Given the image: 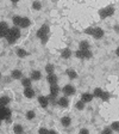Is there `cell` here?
Wrapping results in <instances>:
<instances>
[{
  "label": "cell",
  "mask_w": 119,
  "mask_h": 134,
  "mask_svg": "<svg viewBox=\"0 0 119 134\" xmlns=\"http://www.w3.org/2000/svg\"><path fill=\"white\" fill-rule=\"evenodd\" d=\"M20 37V30L19 28H17V26H13V28L10 29V31H8L7 36H6V40H7V42L10 43V44H13V43H16L17 40Z\"/></svg>",
  "instance_id": "obj_1"
},
{
  "label": "cell",
  "mask_w": 119,
  "mask_h": 134,
  "mask_svg": "<svg viewBox=\"0 0 119 134\" xmlns=\"http://www.w3.org/2000/svg\"><path fill=\"white\" fill-rule=\"evenodd\" d=\"M114 13V7L113 6H107V7L103 8L99 11V14L101 18H106V17H110Z\"/></svg>",
  "instance_id": "obj_2"
},
{
  "label": "cell",
  "mask_w": 119,
  "mask_h": 134,
  "mask_svg": "<svg viewBox=\"0 0 119 134\" xmlns=\"http://www.w3.org/2000/svg\"><path fill=\"white\" fill-rule=\"evenodd\" d=\"M11 117V110L5 107V108H0V121L1 120H10Z\"/></svg>",
  "instance_id": "obj_3"
},
{
  "label": "cell",
  "mask_w": 119,
  "mask_h": 134,
  "mask_svg": "<svg viewBox=\"0 0 119 134\" xmlns=\"http://www.w3.org/2000/svg\"><path fill=\"white\" fill-rule=\"evenodd\" d=\"M48 34H49V26H48L47 24H44L38 29V31H37V37L43 38V37L48 36Z\"/></svg>",
  "instance_id": "obj_4"
},
{
  "label": "cell",
  "mask_w": 119,
  "mask_h": 134,
  "mask_svg": "<svg viewBox=\"0 0 119 134\" xmlns=\"http://www.w3.org/2000/svg\"><path fill=\"white\" fill-rule=\"evenodd\" d=\"M10 28L6 22H0V37H6L7 36Z\"/></svg>",
  "instance_id": "obj_5"
},
{
  "label": "cell",
  "mask_w": 119,
  "mask_h": 134,
  "mask_svg": "<svg viewBox=\"0 0 119 134\" xmlns=\"http://www.w3.org/2000/svg\"><path fill=\"white\" fill-rule=\"evenodd\" d=\"M62 92H63L66 96H73L75 93V87L73 86V85H70V84H68V85H66V86L62 89Z\"/></svg>",
  "instance_id": "obj_6"
},
{
  "label": "cell",
  "mask_w": 119,
  "mask_h": 134,
  "mask_svg": "<svg viewBox=\"0 0 119 134\" xmlns=\"http://www.w3.org/2000/svg\"><path fill=\"white\" fill-rule=\"evenodd\" d=\"M57 105L62 107V108H67V107L69 105V100H68V98H67V97L62 96V97L58 98V100H57Z\"/></svg>",
  "instance_id": "obj_7"
},
{
  "label": "cell",
  "mask_w": 119,
  "mask_h": 134,
  "mask_svg": "<svg viewBox=\"0 0 119 134\" xmlns=\"http://www.w3.org/2000/svg\"><path fill=\"white\" fill-rule=\"evenodd\" d=\"M93 98H94L93 93H88V92H85V93H82V96H81V100H82L83 103H89Z\"/></svg>",
  "instance_id": "obj_8"
},
{
  "label": "cell",
  "mask_w": 119,
  "mask_h": 134,
  "mask_svg": "<svg viewBox=\"0 0 119 134\" xmlns=\"http://www.w3.org/2000/svg\"><path fill=\"white\" fill-rule=\"evenodd\" d=\"M38 103L41 104V107L47 108V107L49 105V99H48V97H45V96H39L38 97Z\"/></svg>",
  "instance_id": "obj_9"
},
{
  "label": "cell",
  "mask_w": 119,
  "mask_h": 134,
  "mask_svg": "<svg viewBox=\"0 0 119 134\" xmlns=\"http://www.w3.org/2000/svg\"><path fill=\"white\" fill-rule=\"evenodd\" d=\"M24 96L26 98H33L35 97V90L32 87H26L24 89Z\"/></svg>",
  "instance_id": "obj_10"
},
{
  "label": "cell",
  "mask_w": 119,
  "mask_h": 134,
  "mask_svg": "<svg viewBox=\"0 0 119 134\" xmlns=\"http://www.w3.org/2000/svg\"><path fill=\"white\" fill-rule=\"evenodd\" d=\"M104 36V30L101 28H94V34H93V37L97 40H100Z\"/></svg>",
  "instance_id": "obj_11"
},
{
  "label": "cell",
  "mask_w": 119,
  "mask_h": 134,
  "mask_svg": "<svg viewBox=\"0 0 119 134\" xmlns=\"http://www.w3.org/2000/svg\"><path fill=\"white\" fill-rule=\"evenodd\" d=\"M47 80H48V83H49L50 85H56L58 79H57V77H56L55 74H48Z\"/></svg>",
  "instance_id": "obj_12"
},
{
  "label": "cell",
  "mask_w": 119,
  "mask_h": 134,
  "mask_svg": "<svg viewBox=\"0 0 119 134\" xmlns=\"http://www.w3.org/2000/svg\"><path fill=\"white\" fill-rule=\"evenodd\" d=\"M61 125L63 126V127H69L70 125H72V120H70L69 116H63L61 119Z\"/></svg>",
  "instance_id": "obj_13"
},
{
  "label": "cell",
  "mask_w": 119,
  "mask_h": 134,
  "mask_svg": "<svg viewBox=\"0 0 119 134\" xmlns=\"http://www.w3.org/2000/svg\"><path fill=\"white\" fill-rule=\"evenodd\" d=\"M31 80H35V81H37V80H39L41 79V77H42V74H41V72L39 71H32L31 72Z\"/></svg>",
  "instance_id": "obj_14"
},
{
  "label": "cell",
  "mask_w": 119,
  "mask_h": 134,
  "mask_svg": "<svg viewBox=\"0 0 119 134\" xmlns=\"http://www.w3.org/2000/svg\"><path fill=\"white\" fill-rule=\"evenodd\" d=\"M23 132H24V128H23L22 125H19V123L13 125V133L14 134H23Z\"/></svg>",
  "instance_id": "obj_15"
},
{
  "label": "cell",
  "mask_w": 119,
  "mask_h": 134,
  "mask_svg": "<svg viewBox=\"0 0 119 134\" xmlns=\"http://www.w3.org/2000/svg\"><path fill=\"white\" fill-rule=\"evenodd\" d=\"M58 92H60V87H58L57 84L56 85H50V95L57 96Z\"/></svg>",
  "instance_id": "obj_16"
},
{
  "label": "cell",
  "mask_w": 119,
  "mask_h": 134,
  "mask_svg": "<svg viewBox=\"0 0 119 134\" xmlns=\"http://www.w3.org/2000/svg\"><path fill=\"white\" fill-rule=\"evenodd\" d=\"M61 56H62L63 59H69L70 56H72V50H70L69 48H64V49L62 50Z\"/></svg>",
  "instance_id": "obj_17"
},
{
  "label": "cell",
  "mask_w": 119,
  "mask_h": 134,
  "mask_svg": "<svg viewBox=\"0 0 119 134\" xmlns=\"http://www.w3.org/2000/svg\"><path fill=\"white\" fill-rule=\"evenodd\" d=\"M16 53H17V55H18V58H25V56L28 55V52L25 49H23V48H17Z\"/></svg>",
  "instance_id": "obj_18"
},
{
  "label": "cell",
  "mask_w": 119,
  "mask_h": 134,
  "mask_svg": "<svg viewBox=\"0 0 119 134\" xmlns=\"http://www.w3.org/2000/svg\"><path fill=\"white\" fill-rule=\"evenodd\" d=\"M79 49L80 50H88L89 49V43L87 41H81L80 44H79Z\"/></svg>",
  "instance_id": "obj_19"
},
{
  "label": "cell",
  "mask_w": 119,
  "mask_h": 134,
  "mask_svg": "<svg viewBox=\"0 0 119 134\" xmlns=\"http://www.w3.org/2000/svg\"><path fill=\"white\" fill-rule=\"evenodd\" d=\"M11 77L13 79H22V72H20L19 70H13L12 71V73H11Z\"/></svg>",
  "instance_id": "obj_20"
},
{
  "label": "cell",
  "mask_w": 119,
  "mask_h": 134,
  "mask_svg": "<svg viewBox=\"0 0 119 134\" xmlns=\"http://www.w3.org/2000/svg\"><path fill=\"white\" fill-rule=\"evenodd\" d=\"M66 73H67V75H68L70 79H76V78H78V73L75 72L74 70H70V68H69V70L66 71Z\"/></svg>",
  "instance_id": "obj_21"
},
{
  "label": "cell",
  "mask_w": 119,
  "mask_h": 134,
  "mask_svg": "<svg viewBox=\"0 0 119 134\" xmlns=\"http://www.w3.org/2000/svg\"><path fill=\"white\" fill-rule=\"evenodd\" d=\"M22 19H23V17L14 16L13 18H12V22H13V24L16 25L17 28H18V26H20V24H22Z\"/></svg>",
  "instance_id": "obj_22"
},
{
  "label": "cell",
  "mask_w": 119,
  "mask_h": 134,
  "mask_svg": "<svg viewBox=\"0 0 119 134\" xmlns=\"http://www.w3.org/2000/svg\"><path fill=\"white\" fill-rule=\"evenodd\" d=\"M10 103V98L8 97H0V108H5Z\"/></svg>",
  "instance_id": "obj_23"
},
{
  "label": "cell",
  "mask_w": 119,
  "mask_h": 134,
  "mask_svg": "<svg viewBox=\"0 0 119 134\" xmlns=\"http://www.w3.org/2000/svg\"><path fill=\"white\" fill-rule=\"evenodd\" d=\"M104 95V91L100 87H97V89H94V92H93V96L94 97H98V98H101Z\"/></svg>",
  "instance_id": "obj_24"
},
{
  "label": "cell",
  "mask_w": 119,
  "mask_h": 134,
  "mask_svg": "<svg viewBox=\"0 0 119 134\" xmlns=\"http://www.w3.org/2000/svg\"><path fill=\"white\" fill-rule=\"evenodd\" d=\"M22 85L26 89V87H31V79L30 78H22Z\"/></svg>",
  "instance_id": "obj_25"
},
{
  "label": "cell",
  "mask_w": 119,
  "mask_h": 134,
  "mask_svg": "<svg viewBox=\"0 0 119 134\" xmlns=\"http://www.w3.org/2000/svg\"><path fill=\"white\" fill-rule=\"evenodd\" d=\"M54 71H55V66L51 64H48L47 66H45V72L48 73V74H54Z\"/></svg>",
  "instance_id": "obj_26"
},
{
  "label": "cell",
  "mask_w": 119,
  "mask_h": 134,
  "mask_svg": "<svg viewBox=\"0 0 119 134\" xmlns=\"http://www.w3.org/2000/svg\"><path fill=\"white\" fill-rule=\"evenodd\" d=\"M29 25H30V19L29 18H26V17H24L22 19V24H20V28H28Z\"/></svg>",
  "instance_id": "obj_27"
},
{
  "label": "cell",
  "mask_w": 119,
  "mask_h": 134,
  "mask_svg": "<svg viewBox=\"0 0 119 134\" xmlns=\"http://www.w3.org/2000/svg\"><path fill=\"white\" fill-rule=\"evenodd\" d=\"M32 8L33 10H36V11H38V10H41L42 8V4L39 3V1H33L32 3Z\"/></svg>",
  "instance_id": "obj_28"
},
{
  "label": "cell",
  "mask_w": 119,
  "mask_h": 134,
  "mask_svg": "<svg viewBox=\"0 0 119 134\" xmlns=\"http://www.w3.org/2000/svg\"><path fill=\"white\" fill-rule=\"evenodd\" d=\"M35 116H36V114H35V111H32V110H29V111L26 113V119H28V120H33Z\"/></svg>",
  "instance_id": "obj_29"
},
{
  "label": "cell",
  "mask_w": 119,
  "mask_h": 134,
  "mask_svg": "<svg viewBox=\"0 0 119 134\" xmlns=\"http://www.w3.org/2000/svg\"><path fill=\"white\" fill-rule=\"evenodd\" d=\"M75 107H76L78 110H83V109H85V103H83L82 100H79V102H76Z\"/></svg>",
  "instance_id": "obj_30"
},
{
  "label": "cell",
  "mask_w": 119,
  "mask_h": 134,
  "mask_svg": "<svg viewBox=\"0 0 119 134\" xmlns=\"http://www.w3.org/2000/svg\"><path fill=\"white\" fill-rule=\"evenodd\" d=\"M82 53H83V59H91L92 55H93V54H92V52L89 49L88 50H83Z\"/></svg>",
  "instance_id": "obj_31"
},
{
  "label": "cell",
  "mask_w": 119,
  "mask_h": 134,
  "mask_svg": "<svg viewBox=\"0 0 119 134\" xmlns=\"http://www.w3.org/2000/svg\"><path fill=\"white\" fill-rule=\"evenodd\" d=\"M111 129H112V131L119 132V121H114V122L112 123V125H111Z\"/></svg>",
  "instance_id": "obj_32"
},
{
  "label": "cell",
  "mask_w": 119,
  "mask_h": 134,
  "mask_svg": "<svg viewBox=\"0 0 119 134\" xmlns=\"http://www.w3.org/2000/svg\"><path fill=\"white\" fill-rule=\"evenodd\" d=\"M101 134H113V131H112L110 127H106V128L103 129V132H101Z\"/></svg>",
  "instance_id": "obj_33"
},
{
  "label": "cell",
  "mask_w": 119,
  "mask_h": 134,
  "mask_svg": "<svg viewBox=\"0 0 119 134\" xmlns=\"http://www.w3.org/2000/svg\"><path fill=\"white\" fill-rule=\"evenodd\" d=\"M75 56H76V58L78 59H83V53H82V50H76V52H75Z\"/></svg>",
  "instance_id": "obj_34"
},
{
  "label": "cell",
  "mask_w": 119,
  "mask_h": 134,
  "mask_svg": "<svg viewBox=\"0 0 119 134\" xmlns=\"http://www.w3.org/2000/svg\"><path fill=\"white\" fill-rule=\"evenodd\" d=\"M85 34H87V35H92V36H93V34H94V28H87L86 30H85Z\"/></svg>",
  "instance_id": "obj_35"
},
{
  "label": "cell",
  "mask_w": 119,
  "mask_h": 134,
  "mask_svg": "<svg viewBox=\"0 0 119 134\" xmlns=\"http://www.w3.org/2000/svg\"><path fill=\"white\" fill-rule=\"evenodd\" d=\"M101 99H103V100H108V99H110V93H108V92H104V95H103V97H101Z\"/></svg>",
  "instance_id": "obj_36"
},
{
  "label": "cell",
  "mask_w": 119,
  "mask_h": 134,
  "mask_svg": "<svg viewBox=\"0 0 119 134\" xmlns=\"http://www.w3.org/2000/svg\"><path fill=\"white\" fill-rule=\"evenodd\" d=\"M38 134H49V131L47 128H39Z\"/></svg>",
  "instance_id": "obj_37"
},
{
  "label": "cell",
  "mask_w": 119,
  "mask_h": 134,
  "mask_svg": "<svg viewBox=\"0 0 119 134\" xmlns=\"http://www.w3.org/2000/svg\"><path fill=\"white\" fill-rule=\"evenodd\" d=\"M79 134H89V131L87 128H82V129H80Z\"/></svg>",
  "instance_id": "obj_38"
},
{
  "label": "cell",
  "mask_w": 119,
  "mask_h": 134,
  "mask_svg": "<svg viewBox=\"0 0 119 134\" xmlns=\"http://www.w3.org/2000/svg\"><path fill=\"white\" fill-rule=\"evenodd\" d=\"M48 40H49V36H45V37H43V38H41V42L43 43V44H45L48 42Z\"/></svg>",
  "instance_id": "obj_39"
},
{
  "label": "cell",
  "mask_w": 119,
  "mask_h": 134,
  "mask_svg": "<svg viewBox=\"0 0 119 134\" xmlns=\"http://www.w3.org/2000/svg\"><path fill=\"white\" fill-rule=\"evenodd\" d=\"M114 31L119 34V25H116V26H114Z\"/></svg>",
  "instance_id": "obj_40"
},
{
  "label": "cell",
  "mask_w": 119,
  "mask_h": 134,
  "mask_svg": "<svg viewBox=\"0 0 119 134\" xmlns=\"http://www.w3.org/2000/svg\"><path fill=\"white\" fill-rule=\"evenodd\" d=\"M116 54H117V55H118V56H119V47H118V48H117V50H116Z\"/></svg>",
  "instance_id": "obj_41"
},
{
  "label": "cell",
  "mask_w": 119,
  "mask_h": 134,
  "mask_svg": "<svg viewBox=\"0 0 119 134\" xmlns=\"http://www.w3.org/2000/svg\"><path fill=\"white\" fill-rule=\"evenodd\" d=\"M0 127H1V121H0Z\"/></svg>",
  "instance_id": "obj_42"
},
{
  "label": "cell",
  "mask_w": 119,
  "mask_h": 134,
  "mask_svg": "<svg viewBox=\"0 0 119 134\" xmlns=\"http://www.w3.org/2000/svg\"><path fill=\"white\" fill-rule=\"evenodd\" d=\"M0 79H1V73H0Z\"/></svg>",
  "instance_id": "obj_43"
}]
</instances>
